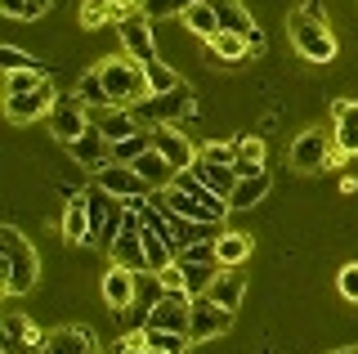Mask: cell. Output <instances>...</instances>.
Instances as JSON below:
<instances>
[{"instance_id": "1", "label": "cell", "mask_w": 358, "mask_h": 354, "mask_svg": "<svg viewBox=\"0 0 358 354\" xmlns=\"http://www.w3.org/2000/svg\"><path fill=\"white\" fill-rule=\"evenodd\" d=\"M36 274H41V260H36V247L18 234L14 225L0 229V287L9 296H22L36 287Z\"/></svg>"}, {"instance_id": "2", "label": "cell", "mask_w": 358, "mask_h": 354, "mask_svg": "<svg viewBox=\"0 0 358 354\" xmlns=\"http://www.w3.org/2000/svg\"><path fill=\"white\" fill-rule=\"evenodd\" d=\"M99 76H103V90L112 99V108H134L143 94H148V72H143V63L130 59V54L103 59L99 63Z\"/></svg>"}, {"instance_id": "3", "label": "cell", "mask_w": 358, "mask_h": 354, "mask_svg": "<svg viewBox=\"0 0 358 354\" xmlns=\"http://www.w3.org/2000/svg\"><path fill=\"white\" fill-rule=\"evenodd\" d=\"M197 108H193V90H188L184 81L175 85V90H166V94H143L139 104H134V117L143 121V126H179L184 117H193Z\"/></svg>"}, {"instance_id": "4", "label": "cell", "mask_w": 358, "mask_h": 354, "mask_svg": "<svg viewBox=\"0 0 358 354\" xmlns=\"http://www.w3.org/2000/svg\"><path fill=\"white\" fill-rule=\"evenodd\" d=\"M341 157L345 153L336 148V135H327V130H305L287 153L291 171H300V175H318V171H327V166H336Z\"/></svg>"}, {"instance_id": "5", "label": "cell", "mask_w": 358, "mask_h": 354, "mask_svg": "<svg viewBox=\"0 0 358 354\" xmlns=\"http://www.w3.org/2000/svg\"><path fill=\"white\" fill-rule=\"evenodd\" d=\"M291 41H296L300 59H309V63H331L336 59V36L327 31V23H313L300 9L291 14Z\"/></svg>"}, {"instance_id": "6", "label": "cell", "mask_w": 358, "mask_h": 354, "mask_svg": "<svg viewBox=\"0 0 358 354\" xmlns=\"http://www.w3.org/2000/svg\"><path fill=\"white\" fill-rule=\"evenodd\" d=\"M90 180H94V184H103L108 193H117L121 202H134V197H152L148 180H143V175L134 171L130 162H117V157H112V162H103L94 175H90Z\"/></svg>"}, {"instance_id": "7", "label": "cell", "mask_w": 358, "mask_h": 354, "mask_svg": "<svg viewBox=\"0 0 358 354\" xmlns=\"http://www.w3.org/2000/svg\"><path fill=\"white\" fill-rule=\"evenodd\" d=\"M90 126H94V121H90V108L81 104V99H76V94H59V104L50 108V135L67 148V143L81 139Z\"/></svg>"}, {"instance_id": "8", "label": "cell", "mask_w": 358, "mask_h": 354, "mask_svg": "<svg viewBox=\"0 0 358 354\" xmlns=\"http://www.w3.org/2000/svg\"><path fill=\"white\" fill-rule=\"evenodd\" d=\"M233 327V309H224L220 301H210L206 292L193 296V318H188V337L193 341H215Z\"/></svg>"}, {"instance_id": "9", "label": "cell", "mask_w": 358, "mask_h": 354, "mask_svg": "<svg viewBox=\"0 0 358 354\" xmlns=\"http://www.w3.org/2000/svg\"><path fill=\"white\" fill-rule=\"evenodd\" d=\"M59 104V90L50 85V76L36 85V90H27V94H5V117L9 121H36V117H50V108Z\"/></svg>"}, {"instance_id": "10", "label": "cell", "mask_w": 358, "mask_h": 354, "mask_svg": "<svg viewBox=\"0 0 358 354\" xmlns=\"http://www.w3.org/2000/svg\"><path fill=\"white\" fill-rule=\"evenodd\" d=\"M121 50H126L130 59H139V63H152V59H157L152 18L143 14V9H134V14H126V18H121Z\"/></svg>"}, {"instance_id": "11", "label": "cell", "mask_w": 358, "mask_h": 354, "mask_svg": "<svg viewBox=\"0 0 358 354\" xmlns=\"http://www.w3.org/2000/svg\"><path fill=\"white\" fill-rule=\"evenodd\" d=\"M63 242L67 247H94V225H90V202H85V189H76L67 197V211H63Z\"/></svg>"}, {"instance_id": "12", "label": "cell", "mask_w": 358, "mask_h": 354, "mask_svg": "<svg viewBox=\"0 0 358 354\" xmlns=\"http://www.w3.org/2000/svg\"><path fill=\"white\" fill-rule=\"evenodd\" d=\"M188 318H193V296H188V292H166L162 301L148 309V318H143V323H148V327L188 332Z\"/></svg>"}, {"instance_id": "13", "label": "cell", "mask_w": 358, "mask_h": 354, "mask_svg": "<svg viewBox=\"0 0 358 354\" xmlns=\"http://www.w3.org/2000/svg\"><path fill=\"white\" fill-rule=\"evenodd\" d=\"M134 292H139V269L112 260L108 274H103V301H108V309H134Z\"/></svg>"}, {"instance_id": "14", "label": "cell", "mask_w": 358, "mask_h": 354, "mask_svg": "<svg viewBox=\"0 0 358 354\" xmlns=\"http://www.w3.org/2000/svg\"><path fill=\"white\" fill-rule=\"evenodd\" d=\"M67 153H72V162H76V166H85L90 175H94L103 162H112V143H108L103 130H99V121L85 130L81 139H72V143H67Z\"/></svg>"}, {"instance_id": "15", "label": "cell", "mask_w": 358, "mask_h": 354, "mask_svg": "<svg viewBox=\"0 0 358 354\" xmlns=\"http://www.w3.org/2000/svg\"><path fill=\"white\" fill-rule=\"evenodd\" d=\"M152 143H157V148H162L166 157L175 162V171H188V166L197 162V153H201V148H197V143L188 139L179 126H157V130H152Z\"/></svg>"}, {"instance_id": "16", "label": "cell", "mask_w": 358, "mask_h": 354, "mask_svg": "<svg viewBox=\"0 0 358 354\" xmlns=\"http://www.w3.org/2000/svg\"><path fill=\"white\" fill-rule=\"evenodd\" d=\"M45 350H50V354H94L99 341H94V332L81 327V323H63L59 332L45 337Z\"/></svg>"}, {"instance_id": "17", "label": "cell", "mask_w": 358, "mask_h": 354, "mask_svg": "<svg viewBox=\"0 0 358 354\" xmlns=\"http://www.w3.org/2000/svg\"><path fill=\"white\" fill-rule=\"evenodd\" d=\"M331 117H336V126H331L336 148H341L345 157H354V153H358V104H350V99H336V104H331Z\"/></svg>"}, {"instance_id": "18", "label": "cell", "mask_w": 358, "mask_h": 354, "mask_svg": "<svg viewBox=\"0 0 358 354\" xmlns=\"http://www.w3.org/2000/svg\"><path fill=\"white\" fill-rule=\"evenodd\" d=\"M130 166L143 175V180H148V189H171V184H175V175H179V171H175V162L166 157V153L157 148V143H152L148 153H143L139 162H130Z\"/></svg>"}, {"instance_id": "19", "label": "cell", "mask_w": 358, "mask_h": 354, "mask_svg": "<svg viewBox=\"0 0 358 354\" xmlns=\"http://www.w3.org/2000/svg\"><path fill=\"white\" fill-rule=\"evenodd\" d=\"M264 193H268V171L238 175V184H233V193H229V211H251L255 202H264Z\"/></svg>"}, {"instance_id": "20", "label": "cell", "mask_w": 358, "mask_h": 354, "mask_svg": "<svg viewBox=\"0 0 358 354\" xmlns=\"http://www.w3.org/2000/svg\"><path fill=\"white\" fill-rule=\"evenodd\" d=\"M99 130L108 135V143H121L134 130H143V121L134 117V108H108V113H99Z\"/></svg>"}, {"instance_id": "21", "label": "cell", "mask_w": 358, "mask_h": 354, "mask_svg": "<svg viewBox=\"0 0 358 354\" xmlns=\"http://www.w3.org/2000/svg\"><path fill=\"white\" fill-rule=\"evenodd\" d=\"M184 27L193 31V36H201V41H210V36H220V31H224L210 0H193V5L184 9Z\"/></svg>"}, {"instance_id": "22", "label": "cell", "mask_w": 358, "mask_h": 354, "mask_svg": "<svg viewBox=\"0 0 358 354\" xmlns=\"http://www.w3.org/2000/svg\"><path fill=\"white\" fill-rule=\"evenodd\" d=\"M251 54V41L242 31H220V36L206 41V59H220V63H242Z\"/></svg>"}, {"instance_id": "23", "label": "cell", "mask_w": 358, "mask_h": 354, "mask_svg": "<svg viewBox=\"0 0 358 354\" xmlns=\"http://www.w3.org/2000/svg\"><path fill=\"white\" fill-rule=\"evenodd\" d=\"M206 296H210V301H220L224 309H233V314H238V305H242V296H246V283H242L233 269H220V274H215V283L206 287Z\"/></svg>"}, {"instance_id": "24", "label": "cell", "mask_w": 358, "mask_h": 354, "mask_svg": "<svg viewBox=\"0 0 358 354\" xmlns=\"http://www.w3.org/2000/svg\"><path fill=\"white\" fill-rule=\"evenodd\" d=\"M215 256H220L224 269H238V264L251 256V238H246V234H229V229H220V234H215Z\"/></svg>"}, {"instance_id": "25", "label": "cell", "mask_w": 358, "mask_h": 354, "mask_svg": "<svg viewBox=\"0 0 358 354\" xmlns=\"http://www.w3.org/2000/svg\"><path fill=\"white\" fill-rule=\"evenodd\" d=\"M193 171L201 175V180L215 189L224 202H229V193H233V184H238V166H220V162H206V157H197L193 162Z\"/></svg>"}, {"instance_id": "26", "label": "cell", "mask_w": 358, "mask_h": 354, "mask_svg": "<svg viewBox=\"0 0 358 354\" xmlns=\"http://www.w3.org/2000/svg\"><path fill=\"white\" fill-rule=\"evenodd\" d=\"M143 337H148V354H184L193 346L188 332H171V327H148L143 323Z\"/></svg>"}, {"instance_id": "27", "label": "cell", "mask_w": 358, "mask_h": 354, "mask_svg": "<svg viewBox=\"0 0 358 354\" xmlns=\"http://www.w3.org/2000/svg\"><path fill=\"white\" fill-rule=\"evenodd\" d=\"M72 94L81 99L85 108H99V113H108V108H112V99H108V90H103V76H99V68H90L81 81H76Z\"/></svg>"}, {"instance_id": "28", "label": "cell", "mask_w": 358, "mask_h": 354, "mask_svg": "<svg viewBox=\"0 0 358 354\" xmlns=\"http://www.w3.org/2000/svg\"><path fill=\"white\" fill-rule=\"evenodd\" d=\"M238 143V175H251V171H264V139H255V135H238L233 139Z\"/></svg>"}, {"instance_id": "29", "label": "cell", "mask_w": 358, "mask_h": 354, "mask_svg": "<svg viewBox=\"0 0 358 354\" xmlns=\"http://www.w3.org/2000/svg\"><path fill=\"white\" fill-rule=\"evenodd\" d=\"M5 346H36V350H45V337L22 314H9L5 318Z\"/></svg>"}, {"instance_id": "30", "label": "cell", "mask_w": 358, "mask_h": 354, "mask_svg": "<svg viewBox=\"0 0 358 354\" xmlns=\"http://www.w3.org/2000/svg\"><path fill=\"white\" fill-rule=\"evenodd\" d=\"M148 148H152V126H143V130H134L130 139L112 143V157H117V162H139Z\"/></svg>"}, {"instance_id": "31", "label": "cell", "mask_w": 358, "mask_h": 354, "mask_svg": "<svg viewBox=\"0 0 358 354\" xmlns=\"http://www.w3.org/2000/svg\"><path fill=\"white\" fill-rule=\"evenodd\" d=\"M179 264H184V287H188L193 296L206 292V287L215 283V274L224 269V264H197V260H179Z\"/></svg>"}, {"instance_id": "32", "label": "cell", "mask_w": 358, "mask_h": 354, "mask_svg": "<svg viewBox=\"0 0 358 354\" xmlns=\"http://www.w3.org/2000/svg\"><path fill=\"white\" fill-rule=\"evenodd\" d=\"M143 72H148V94H166V90H175V85H179L175 68H171V63H162V59L143 63Z\"/></svg>"}, {"instance_id": "33", "label": "cell", "mask_w": 358, "mask_h": 354, "mask_svg": "<svg viewBox=\"0 0 358 354\" xmlns=\"http://www.w3.org/2000/svg\"><path fill=\"white\" fill-rule=\"evenodd\" d=\"M45 81V68H22V72H5V94H27Z\"/></svg>"}, {"instance_id": "34", "label": "cell", "mask_w": 358, "mask_h": 354, "mask_svg": "<svg viewBox=\"0 0 358 354\" xmlns=\"http://www.w3.org/2000/svg\"><path fill=\"white\" fill-rule=\"evenodd\" d=\"M175 260H197V264H220L215 256V238H197V242H188L184 251H179Z\"/></svg>"}, {"instance_id": "35", "label": "cell", "mask_w": 358, "mask_h": 354, "mask_svg": "<svg viewBox=\"0 0 358 354\" xmlns=\"http://www.w3.org/2000/svg\"><path fill=\"white\" fill-rule=\"evenodd\" d=\"M45 9H50V5H41V0H0V14H5V18H22V23H27V18H41Z\"/></svg>"}, {"instance_id": "36", "label": "cell", "mask_w": 358, "mask_h": 354, "mask_svg": "<svg viewBox=\"0 0 358 354\" xmlns=\"http://www.w3.org/2000/svg\"><path fill=\"white\" fill-rule=\"evenodd\" d=\"M112 14H117V0H85L81 23H85V27H103Z\"/></svg>"}, {"instance_id": "37", "label": "cell", "mask_w": 358, "mask_h": 354, "mask_svg": "<svg viewBox=\"0 0 358 354\" xmlns=\"http://www.w3.org/2000/svg\"><path fill=\"white\" fill-rule=\"evenodd\" d=\"M0 68H5V72H22V68H41V63L31 59V54H22L18 45H5V50H0Z\"/></svg>"}, {"instance_id": "38", "label": "cell", "mask_w": 358, "mask_h": 354, "mask_svg": "<svg viewBox=\"0 0 358 354\" xmlns=\"http://www.w3.org/2000/svg\"><path fill=\"white\" fill-rule=\"evenodd\" d=\"M197 157L220 162V166H233V162H238V143H201V153H197Z\"/></svg>"}, {"instance_id": "39", "label": "cell", "mask_w": 358, "mask_h": 354, "mask_svg": "<svg viewBox=\"0 0 358 354\" xmlns=\"http://www.w3.org/2000/svg\"><path fill=\"white\" fill-rule=\"evenodd\" d=\"M336 287H341L345 301H354V305H358V264H345L341 278H336Z\"/></svg>"}, {"instance_id": "40", "label": "cell", "mask_w": 358, "mask_h": 354, "mask_svg": "<svg viewBox=\"0 0 358 354\" xmlns=\"http://www.w3.org/2000/svg\"><path fill=\"white\" fill-rule=\"evenodd\" d=\"M300 14L313 18V23H327V9H322V0H309V5H300Z\"/></svg>"}, {"instance_id": "41", "label": "cell", "mask_w": 358, "mask_h": 354, "mask_svg": "<svg viewBox=\"0 0 358 354\" xmlns=\"http://www.w3.org/2000/svg\"><path fill=\"white\" fill-rule=\"evenodd\" d=\"M345 350H358V346H345Z\"/></svg>"}, {"instance_id": "42", "label": "cell", "mask_w": 358, "mask_h": 354, "mask_svg": "<svg viewBox=\"0 0 358 354\" xmlns=\"http://www.w3.org/2000/svg\"><path fill=\"white\" fill-rule=\"evenodd\" d=\"M41 5H50V0H41Z\"/></svg>"}]
</instances>
